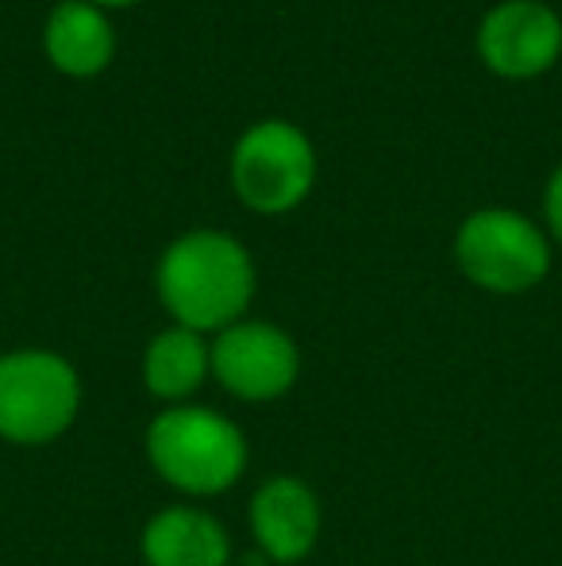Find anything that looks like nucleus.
Returning <instances> with one entry per match:
<instances>
[{
  "label": "nucleus",
  "mask_w": 562,
  "mask_h": 566,
  "mask_svg": "<svg viewBox=\"0 0 562 566\" xmlns=\"http://www.w3.org/2000/svg\"><path fill=\"white\" fill-rule=\"evenodd\" d=\"M258 274L251 251L216 228H193L170 239L155 266V293L166 316L201 336L232 328L255 301Z\"/></svg>",
  "instance_id": "nucleus-1"
},
{
  "label": "nucleus",
  "mask_w": 562,
  "mask_h": 566,
  "mask_svg": "<svg viewBox=\"0 0 562 566\" xmlns=\"http://www.w3.org/2000/svg\"><path fill=\"white\" fill-rule=\"evenodd\" d=\"M142 451L158 482L193 501L235 490L247 474L251 448L243 428L209 405H170L150 417Z\"/></svg>",
  "instance_id": "nucleus-2"
},
{
  "label": "nucleus",
  "mask_w": 562,
  "mask_h": 566,
  "mask_svg": "<svg viewBox=\"0 0 562 566\" xmlns=\"http://www.w3.org/2000/svg\"><path fill=\"white\" fill-rule=\"evenodd\" d=\"M85 386L77 366L51 347L0 350V440L51 448L77 424Z\"/></svg>",
  "instance_id": "nucleus-3"
},
{
  "label": "nucleus",
  "mask_w": 562,
  "mask_h": 566,
  "mask_svg": "<svg viewBox=\"0 0 562 566\" xmlns=\"http://www.w3.org/2000/svg\"><path fill=\"white\" fill-rule=\"evenodd\" d=\"M551 259H555L551 235L517 209L486 205L455 231V266L481 293L520 297L543 285V277L551 274Z\"/></svg>",
  "instance_id": "nucleus-4"
},
{
  "label": "nucleus",
  "mask_w": 562,
  "mask_h": 566,
  "mask_svg": "<svg viewBox=\"0 0 562 566\" xmlns=\"http://www.w3.org/2000/svg\"><path fill=\"white\" fill-rule=\"evenodd\" d=\"M316 147L289 119H258L232 147V189L258 217H285L312 193Z\"/></svg>",
  "instance_id": "nucleus-5"
},
{
  "label": "nucleus",
  "mask_w": 562,
  "mask_h": 566,
  "mask_svg": "<svg viewBox=\"0 0 562 566\" xmlns=\"http://www.w3.org/2000/svg\"><path fill=\"white\" fill-rule=\"evenodd\" d=\"M212 378L243 405L282 401L300 378V347L271 321H235L212 336Z\"/></svg>",
  "instance_id": "nucleus-6"
},
{
  "label": "nucleus",
  "mask_w": 562,
  "mask_h": 566,
  "mask_svg": "<svg viewBox=\"0 0 562 566\" xmlns=\"http://www.w3.org/2000/svg\"><path fill=\"white\" fill-rule=\"evenodd\" d=\"M478 59L505 82H532L562 59V15L543 0H501L478 23Z\"/></svg>",
  "instance_id": "nucleus-7"
},
{
  "label": "nucleus",
  "mask_w": 562,
  "mask_h": 566,
  "mask_svg": "<svg viewBox=\"0 0 562 566\" xmlns=\"http://www.w3.org/2000/svg\"><path fill=\"white\" fill-rule=\"evenodd\" d=\"M247 524L263 559H271L274 566H297L320 544L324 509L305 478L274 474L251 493Z\"/></svg>",
  "instance_id": "nucleus-8"
},
{
  "label": "nucleus",
  "mask_w": 562,
  "mask_h": 566,
  "mask_svg": "<svg viewBox=\"0 0 562 566\" xmlns=\"http://www.w3.org/2000/svg\"><path fill=\"white\" fill-rule=\"evenodd\" d=\"M139 555L147 566H232V536L209 509L178 501L142 524Z\"/></svg>",
  "instance_id": "nucleus-9"
},
{
  "label": "nucleus",
  "mask_w": 562,
  "mask_h": 566,
  "mask_svg": "<svg viewBox=\"0 0 562 566\" xmlns=\"http://www.w3.org/2000/svg\"><path fill=\"white\" fill-rule=\"evenodd\" d=\"M43 51L66 77H97L116 59V28L105 8L89 0H59L43 23Z\"/></svg>",
  "instance_id": "nucleus-10"
},
{
  "label": "nucleus",
  "mask_w": 562,
  "mask_h": 566,
  "mask_svg": "<svg viewBox=\"0 0 562 566\" xmlns=\"http://www.w3.org/2000/svg\"><path fill=\"white\" fill-rule=\"evenodd\" d=\"M139 378L150 401H158L162 409L189 405L212 378V339L181 324L155 332L142 347Z\"/></svg>",
  "instance_id": "nucleus-11"
},
{
  "label": "nucleus",
  "mask_w": 562,
  "mask_h": 566,
  "mask_svg": "<svg viewBox=\"0 0 562 566\" xmlns=\"http://www.w3.org/2000/svg\"><path fill=\"white\" fill-rule=\"evenodd\" d=\"M543 220H548L551 243L562 247V163L551 170L548 189H543Z\"/></svg>",
  "instance_id": "nucleus-12"
},
{
  "label": "nucleus",
  "mask_w": 562,
  "mask_h": 566,
  "mask_svg": "<svg viewBox=\"0 0 562 566\" xmlns=\"http://www.w3.org/2000/svg\"><path fill=\"white\" fill-rule=\"evenodd\" d=\"M89 4H97V8H136V4H142V0H89Z\"/></svg>",
  "instance_id": "nucleus-13"
}]
</instances>
